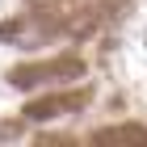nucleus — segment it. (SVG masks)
<instances>
[{"label":"nucleus","mask_w":147,"mask_h":147,"mask_svg":"<svg viewBox=\"0 0 147 147\" xmlns=\"http://www.w3.org/2000/svg\"><path fill=\"white\" fill-rule=\"evenodd\" d=\"M76 109H84V92H59L51 101H30L25 105V118L46 122V118H63V113H76Z\"/></svg>","instance_id":"1"},{"label":"nucleus","mask_w":147,"mask_h":147,"mask_svg":"<svg viewBox=\"0 0 147 147\" xmlns=\"http://www.w3.org/2000/svg\"><path fill=\"white\" fill-rule=\"evenodd\" d=\"M80 63L76 59H59L55 67H34V71H13V84L17 88H30V84H55V80H71V76H80Z\"/></svg>","instance_id":"2"},{"label":"nucleus","mask_w":147,"mask_h":147,"mask_svg":"<svg viewBox=\"0 0 147 147\" xmlns=\"http://www.w3.org/2000/svg\"><path fill=\"white\" fill-rule=\"evenodd\" d=\"M97 143H147V130H139V126H122V130L97 135Z\"/></svg>","instance_id":"3"}]
</instances>
